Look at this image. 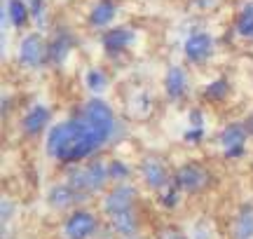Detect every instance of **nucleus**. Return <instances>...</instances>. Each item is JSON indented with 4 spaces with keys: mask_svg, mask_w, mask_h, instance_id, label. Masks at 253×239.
Here are the masks:
<instances>
[{
    "mask_svg": "<svg viewBox=\"0 0 253 239\" xmlns=\"http://www.w3.org/2000/svg\"><path fill=\"white\" fill-rule=\"evenodd\" d=\"M113 129H115V120L110 108L103 101L94 99L84 103L80 118L61 122L49 131L47 150L61 162H75L99 150L110 138Z\"/></svg>",
    "mask_w": 253,
    "mask_h": 239,
    "instance_id": "f257e3e1",
    "label": "nucleus"
},
{
    "mask_svg": "<svg viewBox=\"0 0 253 239\" xmlns=\"http://www.w3.org/2000/svg\"><path fill=\"white\" fill-rule=\"evenodd\" d=\"M42 54H45V42L42 38L33 33V36H26L21 40V47H19V61L28 68H36L42 61Z\"/></svg>",
    "mask_w": 253,
    "mask_h": 239,
    "instance_id": "f03ea898",
    "label": "nucleus"
},
{
    "mask_svg": "<svg viewBox=\"0 0 253 239\" xmlns=\"http://www.w3.org/2000/svg\"><path fill=\"white\" fill-rule=\"evenodd\" d=\"M106 176H108V171H106L103 164H89L73 176V185L78 190H96V188L103 185Z\"/></svg>",
    "mask_w": 253,
    "mask_h": 239,
    "instance_id": "7ed1b4c3",
    "label": "nucleus"
},
{
    "mask_svg": "<svg viewBox=\"0 0 253 239\" xmlns=\"http://www.w3.org/2000/svg\"><path fill=\"white\" fill-rule=\"evenodd\" d=\"M96 228V221L89 211H75L66 223V237L68 239H84L89 237Z\"/></svg>",
    "mask_w": 253,
    "mask_h": 239,
    "instance_id": "20e7f679",
    "label": "nucleus"
},
{
    "mask_svg": "<svg viewBox=\"0 0 253 239\" xmlns=\"http://www.w3.org/2000/svg\"><path fill=\"white\" fill-rule=\"evenodd\" d=\"M213 52V40L209 33H192V36L185 40V56L190 61H204L209 59V54Z\"/></svg>",
    "mask_w": 253,
    "mask_h": 239,
    "instance_id": "39448f33",
    "label": "nucleus"
},
{
    "mask_svg": "<svg viewBox=\"0 0 253 239\" xmlns=\"http://www.w3.org/2000/svg\"><path fill=\"white\" fill-rule=\"evenodd\" d=\"M131 204H134V190H131V188H118L115 193L108 195V199H106V211L108 213L125 211V209H131Z\"/></svg>",
    "mask_w": 253,
    "mask_h": 239,
    "instance_id": "423d86ee",
    "label": "nucleus"
},
{
    "mask_svg": "<svg viewBox=\"0 0 253 239\" xmlns=\"http://www.w3.org/2000/svg\"><path fill=\"white\" fill-rule=\"evenodd\" d=\"M113 218V228L125 235V237H131L136 232V216H134V209H125V211H118V213H110Z\"/></svg>",
    "mask_w": 253,
    "mask_h": 239,
    "instance_id": "0eeeda50",
    "label": "nucleus"
},
{
    "mask_svg": "<svg viewBox=\"0 0 253 239\" xmlns=\"http://www.w3.org/2000/svg\"><path fill=\"white\" fill-rule=\"evenodd\" d=\"M113 17H115V2L113 0H101L99 5L91 9L89 21H91V26L101 28V26H106V24H110Z\"/></svg>",
    "mask_w": 253,
    "mask_h": 239,
    "instance_id": "6e6552de",
    "label": "nucleus"
},
{
    "mask_svg": "<svg viewBox=\"0 0 253 239\" xmlns=\"http://www.w3.org/2000/svg\"><path fill=\"white\" fill-rule=\"evenodd\" d=\"M131 40H134V31H129V28H113L108 31L106 36H103V45L108 47V49H122V47L131 45Z\"/></svg>",
    "mask_w": 253,
    "mask_h": 239,
    "instance_id": "1a4fd4ad",
    "label": "nucleus"
},
{
    "mask_svg": "<svg viewBox=\"0 0 253 239\" xmlns=\"http://www.w3.org/2000/svg\"><path fill=\"white\" fill-rule=\"evenodd\" d=\"M207 181V174L199 169V166H183L181 171H178V183L183 188H188V190H197L199 185Z\"/></svg>",
    "mask_w": 253,
    "mask_h": 239,
    "instance_id": "9d476101",
    "label": "nucleus"
},
{
    "mask_svg": "<svg viewBox=\"0 0 253 239\" xmlns=\"http://www.w3.org/2000/svg\"><path fill=\"white\" fill-rule=\"evenodd\" d=\"M235 239H253V206H244L235 221Z\"/></svg>",
    "mask_w": 253,
    "mask_h": 239,
    "instance_id": "9b49d317",
    "label": "nucleus"
},
{
    "mask_svg": "<svg viewBox=\"0 0 253 239\" xmlns=\"http://www.w3.org/2000/svg\"><path fill=\"white\" fill-rule=\"evenodd\" d=\"M164 84H167V94L171 99L183 96V92H185V73H183V68H169Z\"/></svg>",
    "mask_w": 253,
    "mask_h": 239,
    "instance_id": "f8f14e48",
    "label": "nucleus"
},
{
    "mask_svg": "<svg viewBox=\"0 0 253 239\" xmlns=\"http://www.w3.org/2000/svg\"><path fill=\"white\" fill-rule=\"evenodd\" d=\"M244 138H246V131L242 127H227L223 131V146H225L227 155H235L242 150L244 146Z\"/></svg>",
    "mask_w": 253,
    "mask_h": 239,
    "instance_id": "ddd939ff",
    "label": "nucleus"
},
{
    "mask_svg": "<svg viewBox=\"0 0 253 239\" xmlns=\"http://www.w3.org/2000/svg\"><path fill=\"white\" fill-rule=\"evenodd\" d=\"M143 176H145V181L153 185V188H162L164 181H167L164 166L160 164L157 159H145V164H143Z\"/></svg>",
    "mask_w": 253,
    "mask_h": 239,
    "instance_id": "4468645a",
    "label": "nucleus"
},
{
    "mask_svg": "<svg viewBox=\"0 0 253 239\" xmlns=\"http://www.w3.org/2000/svg\"><path fill=\"white\" fill-rule=\"evenodd\" d=\"M47 118H49L47 108H42V106H36V108H33V111H31L26 118H24V129H26L28 134H38L40 129L45 127Z\"/></svg>",
    "mask_w": 253,
    "mask_h": 239,
    "instance_id": "2eb2a0df",
    "label": "nucleus"
},
{
    "mask_svg": "<svg viewBox=\"0 0 253 239\" xmlns=\"http://www.w3.org/2000/svg\"><path fill=\"white\" fill-rule=\"evenodd\" d=\"M237 33L239 36H253V0L246 2L239 17H237Z\"/></svg>",
    "mask_w": 253,
    "mask_h": 239,
    "instance_id": "dca6fc26",
    "label": "nucleus"
},
{
    "mask_svg": "<svg viewBox=\"0 0 253 239\" xmlns=\"http://www.w3.org/2000/svg\"><path fill=\"white\" fill-rule=\"evenodd\" d=\"M28 5L24 0H9L7 2V12H9V19H12V24L14 26H24L28 19Z\"/></svg>",
    "mask_w": 253,
    "mask_h": 239,
    "instance_id": "f3484780",
    "label": "nucleus"
},
{
    "mask_svg": "<svg viewBox=\"0 0 253 239\" xmlns=\"http://www.w3.org/2000/svg\"><path fill=\"white\" fill-rule=\"evenodd\" d=\"M87 87H89L91 92L106 89V75L101 73V71H89V73H87Z\"/></svg>",
    "mask_w": 253,
    "mask_h": 239,
    "instance_id": "a211bd4d",
    "label": "nucleus"
},
{
    "mask_svg": "<svg viewBox=\"0 0 253 239\" xmlns=\"http://www.w3.org/2000/svg\"><path fill=\"white\" fill-rule=\"evenodd\" d=\"M26 5L31 7V12H33L36 17H40V0H26Z\"/></svg>",
    "mask_w": 253,
    "mask_h": 239,
    "instance_id": "6ab92c4d",
    "label": "nucleus"
},
{
    "mask_svg": "<svg viewBox=\"0 0 253 239\" xmlns=\"http://www.w3.org/2000/svg\"><path fill=\"white\" fill-rule=\"evenodd\" d=\"M169 239H183V237H178V235H171V237H169Z\"/></svg>",
    "mask_w": 253,
    "mask_h": 239,
    "instance_id": "aec40b11",
    "label": "nucleus"
}]
</instances>
